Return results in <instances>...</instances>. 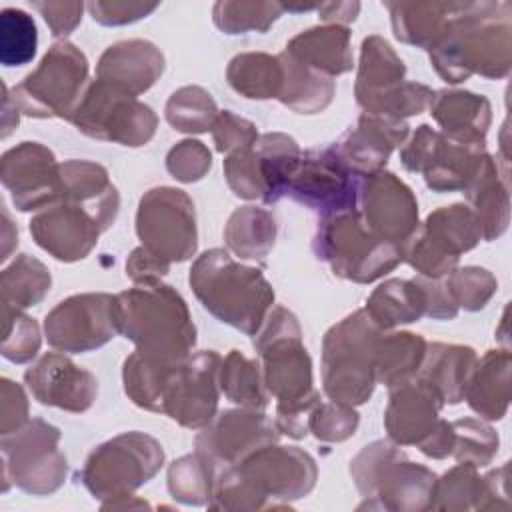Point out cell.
<instances>
[{
  "label": "cell",
  "instance_id": "cell-1",
  "mask_svg": "<svg viewBox=\"0 0 512 512\" xmlns=\"http://www.w3.org/2000/svg\"><path fill=\"white\" fill-rule=\"evenodd\" d=\"M512 4L456 2L446 32L428 50L438 76L448 84L472 74L504 78L512 62Z\"/></svg>",
  "mask_w": 512,
  "mask_h": 512
},
{
  "label": "cell",
  "instance_id": "cell-2",
  "mask_svg": "<svg viewBox=\"0 0 512 512\" xmlns=\"http://www.w3.org/2000/svg\"><path fill=\"white\" fill-rule=\"evenodd\" d=\"M318 478L314 458L296 446L264 444L216 474L210 508L264 510L288 506L312 492Z\"/></svg>",
  "mask_w": 512,
  "mask_h": 512
},
{
  "label": "cell",
  "instance_id": "cell-3",
  "mask_svg": "<svg viewBox=\"0 0 512 512\" xmlns=\"http://www.w3.org/2000/svg\"><path fill=\"white\" fill-rule=\"evenodd\" d=\"M116 332L136 344V352L178 364L192 354L196 326L184 298L168 284H136L114 296Z\"/></svg>",
  "mask_w": 512,
  "mask_h": 512
},
{
  "label": "cell",
  "instance_id": "cell-4",
  "mask_svg": "<svg viewBox=\"0 0 512 512\" xmlns=\"http://www.w3.org/2000/svg\"><path fill=\"white\" fill-rule=\"evenodd\" d=\"M188 282L214 318L248 336L260 330L274 302L266 276L258 268L236 262L222 248L200 254L190 268Z\"/></svg>",
  "mask_w": 512,
  "mask_h": 512
},
{
  "label": "cell",
  "instance_id": "cell-5",
  "mask_svg": "<svg viewBox=\"0 0 512 512\" xmlns=\"http://www.w3.org/2000/svg\"><path fill=\"white\" fill-rule=\"evenodd\" d=\"M352 480L366 498L358 508L428 510L436 474L406 458L392 442L376 440L364 446L350 462Z\"/></svg>",
  "mask_w": 512,
  "mask_h": 512
},
{
  "label": "cell",
  "instance_id": "cell-6",
  "mask_svg": "<svg viewBox=\"0 0 512 512\" xmlns=\"http://www.w3.org/2000/svg\"><path fill=\"white\" fill-rule=\"evenodd\" d=\"M384 330L364 308L334 324L322 340V388L330 400L364 404L376 386V344Z\"/></svg>",
  "mask_w": 512,
  "mask_h": 512
},
{
  "label": "cell",
  "instance_id": "cell-7",
  "mask_svg": "<svg viewBox=\"0 0 512 512\" xmlns=\"http://www.w3.org/2000/svg\"><path fill=\"white\" fill-rule=\"evenodd\" d=\"M312 248L334 276L356 284L374 282L404 260L402 246L374 236L362 224L356 208L322 216Z\"/></svg>",
  "mask_w": 512,
  "mask_h": 512
},
{
  "label": "cell",
  "instance_id": "cell-8",
  "mask_svg": "<svg viewBox=\"0 0 512 512\" xmlns=\"http://www.w3.org/2000/svg\"><path fill=\"white\" fill-rule=\"evenodd\" d=\"M254 348L262 358L264 386L278 406L320 396L312 386V360L302 344L300 324L288 308H270L254 334Z\"/></svg>",
  "mask_w": 512,
  "mask_h": 512
},
{
  "label": "cell",
  "instance_id": "cell-9",
  "mask_svg": "<svg viewBox=\"0 0 512 512\" xmlns=\"http://www.w3.org/2000/svg\"><path fill=\"white\" fill-rule=\"evenodd\" d=\"M86 80L88 60L84 52L72 42L60 40L12 88V100L26 116L70 120L86 90Z\"/></svg>",
  "mask_w": 512,
  "mask_h": 512
},
{
  "label": "cell",
  "instance_id": "cell-10",
  "mask_svg": "<svg viewBox=\"0 0 512 512\" xmlns=\"http://www.w3.org/2000/svg\"><path fill=\"white\" fill-rule=\"evenodd\" d=\"M162 462L164 450L160 442L132 430L94 448L78 478L94 498L116 500L132 496L134 490L154 478Z\"/></svg>",
  "mask_w": 512,
  "mask_h": 512
},
{
  "label": "cell",
  "instance_id": "cell-11",
  "mask_svg": "<svg viewBox=\"0 0 512 512\" xmlns=\"http://www.w3.org/2000/svg\"><path fill=\"white\" fill-rule=\"evenodd\" d=\"M60 430L42 418H32L18 430L2 434V476L8 490V480L20 490L44 496L56 492L68 472L66 456L58 450Z\"/></svg>",
  "mask_w": 512,
  "mask_h": 512
},
{
  "label": "cell",
  "instance_id": "cell-12",
  "mask_svg": "<svg viewBox=\"0 0 512 512\" xmlns=\"http://www.w3.org/2000/svg\"><path fill=\"white\" fill-rule=\"evenodd\" d=\"M70 122L90 138L132 148L150 142L158 126L148 104L98 78L86 86Z\"/></svg>",
  "mask_w": 512,
  "mask_h": 512
},
{
  "label": "cell",
  "instance_id": "cell-13",
  "mask_svg": "<svg viewBox=\"0 0 512 512\" xmlns=\"http://www.w3.org/2000/svg\"><path fill=\"white\" fill-rule=\"evenodd\" d=\"M482 240L478 222L466 204H450L430 212L424 224L402 244L404 260L422 276L440 280L448 276L460 254Z\"/></svg>",
  "mask_w": 512,
  "mask_h": 512
},
{
  "label": "cell",
  "instance_id": "cell-14",
  "mask_svg": "<svg viewBox=\"0 0 512 512\" xmlns=\"http://www.w3.org/2000/svg\"><path fill=\"white\" fill-rule=\"evenodd\" d=\"M136 234L144 248L166 262H184L198 246L194 202L184 190L160 186L138 204Z\"/></svg>",
  "mask_w": 512,
  "mask_h": 512
},
{
  "label": "cell",
  "instance_id": "cell-15",
  "mask_svg": "<svg viewBox=\"0 0 512 512\" xmlns=\"http://www.w3.org/2000/svg\"><path fill=\"white\" fill-rule=\"evenodd\" d=\"M486 144L462 142L420 124L400 148L402 166L408 172L424 174V182L434 192L464 190L476 174Z\"/></svg>",
  "mask_w": 512,
  "mask_h": 512
},
{
  "label": "cell",
  "instance_id": "cell-16",
  "mask_svg": "<svg viewBox=\"0 0 512 512\" xmlns=\"http://www.w3.org/2000/svg\"><path fill=\"white\" fill-rule=\"evenodd\" d=\"M222 356L200 350L182 360L168 376L160 412L190 430H202L218 408V372Z\"/></svg>",
  "mask_w": 512,
  "mask_h": 512
},
{
  "label": "cell",
  "instance_id": "cell-17",
  "mask_svg": "<svg viewBox=\"0 0 512 512\" xmlns=\"http://www.w3.org/2000/svg\"><path fill=\"white\" fill-rule=\"evenodd\" d=\"M44 334L60 352H90L114 338V296L106 292L74 294L58 302L44 320Z\"/></svg>",
  "mask_w": 512,
  "mask_h": 512
},
{
  "label": "cell",
  "instance_id": "cell-18",
  "mask_svg": "<svg viewBox=\"0 0 512 512\" xmlns=\"http://www.w3.org/2000/svg\"><path fill=\"white\" fill-rule=\"evenodd\" d=\"M356 194L358 176L342 164L332 146L300 152L286 190V196L322 216L354 210Z\"/></svg>",
  "mask_w": 512,
  "mask_h": 512
},
{
  "label": "cell",
  "instance_id": "cell-19",
  "mask_svg": "<svg viewBox=\"0 0 512 512\" xmlns=\"http://www.w3.org/2000/svg\"><path fill=\"white\" fill-rule=\"evenodd\" d=\"M356 212L374 236L400 246L418 228V200L414 192L388 170L358 178Z\"/></svg>",
  "mask_w": 512,
  "mask_h": 512
},
{
  "label": "cell",
  "instance_id": "cell-20",
  "mask_svg": "<svg viewBox=\"0 0 512 512\" xmlns=\"http://www.w3.org/2000/svg\"><path fill=\"white\" fill-rule=\"evenodd\" d=\"M58 168L54 154L40 142H20L0 160V180L16 210H42L58 198Z\"/></svg>",
  "mask_w": 512,
  "mask_h": 512
},
{
  "label": "cell",
  "instance_id": "cell-21",
  "mask_svg": "<svg viewBox=\"0 0 512 512\" xmlns=\"http://www.w3.org/2000/svg\"><path fill=\"white\" fill-rule=\"evenodd\" d=\"M102 232L104 226L92 212L66 200H54L30 220L34 242L60 262L86 258Z\"/></svg>",
  "mask_w": 512,
  "mask_h": 512
},
{
  "label": "cell",
  "instance_id": "cell-22",
  "mask_svg": "<svg viewBox=\"0 0 512 512\" xmlns=\"http://www.w3.org/2000/svg\"><path fill=\"white\" fill-rule=\"evenodd\" d=\"M280 432L262 412L238 408L226 410L212 418L202 432L196 434V450L214 464L232 466L252 450L278 442Z\"/></svg>",
  "mask_w": 512,
  "mask_h": 512
},
{
  "label": "cell",
  "instance_id": "cell-23",
  "mask_svg": "<svg viewBox=\"0 0 512 512\" xmlns=\"http://www.w3.org/2000/svg\"><path fill=\"white\" fill-rule=\"evenodd\" d=\"M26 386L44 406L86 412L98 396V380L62 352L42 354L26 372Z\"/></svg>",
  "mask_w": 512,
  "mask_h": 512
},
{
  "label": "cell",
  "instance_id": "cell-24",
  "mask_svg": "<svg viewBox=\"0 0 512 512\" xmlns=\"http://www.w3.org/2000/svg\"><path fill=\"white\" fill-rule=\"evenodd\" d=\"M406 138L408 124L404 120L362 112L358 124L344 132L332 148L342 164L360 178L384 170L392 150Z\"/></svg>",
  "mask_w": 512,
  "mask_h": 512
},
{
  "label": "cell",
  "instance_id": "cell-25",
  "mask_svg": "<svg viewBox=\"0 0 512 512\" xmlns=\"http://www.w3.org/2000/svg\"><path fill=\"white\" fill-rule=\"evenodd\" d=\"M444 402L430 384L418 376L390 388L384 428L394 444H420L438 424Z\"/></svg>",
  "mask_w": 512,
  "mask_h": 512
},
{
  "label": "cell",
  "instance_id": "cell-26",
  "mask_svg": "<svg viewBox=\"0 0 512 512\" xmlns=\"http://www.w3.org/2000/svg\"><path fill=\"white\" fill-rule=\"evenodd\" d=\"M166 60L160 48L148 40H122L108 46L98 64L96 78L118 90L138 96L146 92L164 72Z\"/></svg>",
  "mask_w": 512,
  "mask_h": 512
},
{
  "label": "cell",
  "instance_id": "cell-27",
  "mask_svg": "<svg viewBox=\"0 0 512 512\" xmlns=\"http://www.w3.org/2000/svg\"><path fill=\"white\" fill-rule=\"evenodd\" d=\"M84 206L108 230L120 208V194L108 170L90 160H66L58 168V198Z\"/></svg>",
  "mask_w": 512,
  "mask_h": 512
},
{
  "label": "cell",
  "instance_id": "cell-28",
  "mask_svg": "<svg viewBox=\"0 0 512 512\" xmlns=\"http://www.w3.org/2000/svg\"><path fill=\"white\" fill-rule=\"evenodd\" d=\"M430 114L450 138L474 144H486V132L492 120L490 102L466 90H438L430 100Z\"/></svg>",
  "mask_w": 512,
  "mask_h": 512
},
{
  "label": "cell",
  "instance_id": "cell-29",
  "mask_svg": "<svg viewBox=\"0 0 512 512\" xmlns=\"http://www.w3.org/2000/svg\"><path fill=\"white\" fill-rule=\"evenodd\" d=\"M300 64L328 76H340L352 70L350 30L340 24H324L296 34L284 48Z\"/></svg>",
  "mask_w": 512,
  "mask_h": 512
},
{
  "label": "cell",
  "instance_id": "cell-30",
  "mask_svg": "<svg viewBox=\"0 0 512 512\" xmlns=\"http://www.w3.org/2000/svg\"><path fill=\"white\" fill-rule=\"evenodd\" d=\"M468 200V208L472 210L480 236L484 242H492L502 236L508 228L510 216V198L508 186L500 180L496 160L486 152L476 174L462 190Z\"/></svg>",
  "mask_w": 512,
  "mask_h": 512
},
{
  "label": "cell",
  "instance_id": "cell-31",
  "mask_svg": "<svg viewBox=\"0 0 512 512\" xmlns=\"http://www.w3.org/2000/svg\"><path fill=\"white\" fill-rule=\"evenodd\" d=\"M406 66L394 48L382 36H368L360 46V64L354 84V96L364 112H370L374 104L404 82Z\"/></svg>",
  "mask_w": 512,
  "mask_h": 512
},
{
  "label": "cell",
  "instance_id": "cell-32",
  "mask_svg": "<svg viewBox=\"0 0 512 512\" xmlns=\"http://www.w3.org/2000/svg\"><path fill=\"white\" fill-rule=\"evenodd\" d=\"M510 364L512 358L508 350H488L476 360L464 400L480 418H504L510 404Z\"/></svg>",
  "mask_w": 512,
  "mask_h": 512
},
{
  "label": "cell",
  "instance_id": "cell-33",
  "mask_svg": "<svg viewBox=\"0 0 512 512\" xmlns=\"http://www.w3.org/2000/svg\"><path fill=\"white\" fill-rule=\"evenodd\" d=\"M478 356L470 346L432 342L426 346L418 378L434 388L444 404L464 400L466 384Z\"/></svg>",
  "mask_w": 512,
  "mask_h": 512
},
{
  "label": "cell",
  "instance_id": "cell-34",
  "mask_svg": "<svg viewBox=\"0 0 512 512\" xmlns=\"http://www.w3.org/2000/svg\"><path fill=\"white\" fill-rule=\"evenodd\" d=\"M394 36L412 46L430 50L446 32L456 2H386Z\"/></svg>",
  "mask_w": 512,
  "mask_h": 512
},
{
  "label": "cell",
  "instance_id": "cell-35",
  "mask_svg": "<svg viewBox=\"0 0 512 512\" xmlns=\"http://www.w3.org/2000/svg\"><path fill=\"white\" fill-rule=\"evenodd\" d=\"M368 316L374 324L382 330L396 328L400 324L418 322L426 316V292L420 282L416 280H402L390 278L382 282L366 300Z\"/></svg>",
  "mask_w": 512,
  "mask_h": 512
},
{
  "label": "cell",
  "instance_id": "cell-36",
  "mask_svg": "<svg viewBox=\"0 0 512 512\" xmlns=\"http://www.w3.org/2000/svg\"><path fill=\"white\" fill-rule=\"evenodd\" d=\"M258 174L264 186L262 202L272 204L286 196L290 178L300 160V148L296 140L282 132H266L260 134L252 146Z\"/></svg>",
  "mask_w": 512,
  "mask_h": 512
},
{
  "label": "cell",
  "instance_id": "cell-37",
  "mask_svg": "<svg viewBox=\"0 0 512 512\" xmlns=\"http://www.w3.org/2000/svg\"><path fill=\"white\" fill-rule=\"evenodd\" d=\"M282 62V88L278 100L298 114H318L322 112L334 96L336 82L292 56L284 50L278 54Z\"/></svg>",
  "mask_w": 512,
  "mask_h": 512
},
{
  "label": "cell",
  "instance_id": "cell-38",
  "mask_svg": "<svg viewBox=\"0 0 512 512\" xmlns=\"http://www.w3.org/2000/svg\"><path fill=\"white\" fill-rule=\"evenodd\" d=\"M428 342L414 332L380 334L376 344L374 374L376 384L394 388L414 378L422 366Z\"/></svg>",
  "mask_w": 512,
  "mask_h": 512
},
{
  "label": "cell",
  "instance_id": "cell-39",
  "mask_svg": "<svg viewBox=\"0 0 512 512\" xmlns=\"http://www.w3.org/2000/svg\"><path fill=\"white\" fill-rule=\"evenodd\" d=\"M276 240V220L274 216L256 206L236 208L226 226L224 242L232 254L246 260L264 258Z\"/></svg>",
  "mask_w": 512,
  "mask_h": 512
},
{
  "label": "cell",
  "instance_id": "cell-40",
  "mask_svg": "<svg viewBox=\"0 0 512 512\" xmlns=\"http://www.w3.org/2000/svg\"><path fill=\"white\" fill-rule=\"evenodd\" d=\"M52 284L48 268L30 254H18L0 274L2 312H22L44 300Z\"/></svg>",
  "mask_w": 512,
  "mask_h": 512
},
{
  "label": "cell",
  "instance_id": "cell-41",
  "mask_svg": "<svg viewBox=\"0 0 512 512\" xmlns=\"http://www.w3.org/2000/svg\"><path fill=\"white\" fill-rule=\"evenodd\" d=\"M228 84L252 100L278 98L282 88V62L280 56L266 52L236 54L226 68Z\"/></svg>",
  "mask_w": 512,
  "mask_h": 512
},
{
  "label": "cell",
  "instance_id": "cell-42",
  "mask_svg": "<svg viewBox=\"0 0 512 512\" xmlns=\"http://www.w3.org/2000/svg\"><path fill=\"white\" fill-rule=\"evenodd\" d=\"M218 384L224 396L240 408L262 412L268 406V390L262 366L238 350H230L220 362Z\"/></svg>",
  "mask_w": 512,
  "mask_h": 512
},
{
  "label": "cell",
  "instance_id": "cell-43",
  "mask_svg": "<svg viewBox=\"0 0 512 512\" xmlns=\"http://www.w3.org/2000/svg\"><path fill=\"white\" fill-rule=\"evenodd\" d=\"M216 482V464L202 452L186 454L168 466V492L188 506L210 504Z\"/></svg>",
  "mask_w": 512,
  "mask_h": 512
},
{
  "label": "cell",
  "instance_id": "cell-44",
  "mask_svg": "<svg viewBox=\"0 0 512 512\" xmlns=\"http://www.w3.org/2000/svg\"><path fill=\"white\" fill-rule=\"evenodd\" d=\"M178 364L154 362L134 350L124 360V368H122L126 396L144 410L160 412V402H162L168 376Z\"/></svg>",
  "mask_w": 512,
  "mask_h": 512
},
{
  "label": "cell",
  "instance_id": "cell-45",
  "mask_svg": "<svg viewBox=\"0 0 512 512\" xmlns=\"http://www.w3.org/2000/svg\"><path fill=\"white\" fill-rule=\"evenodd\" d=\"M168 124L184 134L208 132L218 116V108L210 92L200 86H182L166 102Z\"/></svg>",
  "mask_w": 512,
  "mask_h": 512
},
{
  "label": "cell",
  "instance_id": "cell-46",
  "mask_svg": "<svg viewBox=\"0 0 512 512\" xmlns=\"http://www.w3.org/2000/svg\"><path fill=\"white\" fill-rule=\"evenodd\" d=\"M480 496L482 476H478V468L458 462V466L436 478L428 510H478Z\"/></svg>",
  "mask_w": 512,
  "mask_h": 512
},
{
  "label": "cell",
  "instance_id": "cell-47",
  "mask_svg": "<svg viewBox=\"0 0 512 512\" xmlns=\"http://www.w3.org/2000/svg\"><path fill=\"white\" fill-rule=\"evenodd\" d=\"M38 30L32 16L20 8L0 12V62L6 68L28 64L36 56Z\"/></svg>",
  "mask_w": 512,
  "mask_h": 512
},
{
  "label": "cell",
  "instance_id": "cell-48",
  "mask_svg": "<svg viewBox=\"0 0 512 512\" xmlns=\"http://www.w3.org/2000/svg\"><path fill=\"white\" fill-rule=\"evenodd\" d=\"M282 12L280 2H216L212 20L224 34L266 32Z\"/></svg>",
  "mask_w": 512,
  "mask_h": 512
},
{
  "label": "cell",
  "instance_id": "cell-49",
  "mask_svg": "<svg viewBox=\"0 0 512 512\" xmlns=\"http://www.w3.org/2000/svg\"><path fill=\"white\" fill-rule=\"evenodd\" d=\"M452 424L454 448L452 454L456 462L472 464L476 468L488 466L498 452V434L492 426L476 418H458Z\"/></svg>",
  "mask_w": 512,
  "mask_h": 512
},
{
  "label": "cell",
  "instance_id": "cell-50",
  "mask_svg": "<svg viewBox=\"0 0 512 512\" xmlns=\"http://www.w3.org/2000/svg\"><path fill=\"white\" fill-rule=\"evenodd\" d=\"M442 284L454 306L468 312L482 310L498 290V280L494 274L480 266L454 268L448 276H444Z\"/></svg>",
  "mask_w": 512,
  "mask_h": 512
},
{
  "label": "cell",
  "instance_id": "cell-51",
  "mask_svg": "<svg viewBox=\"0 0 512 512\" xmlns=\"http://www.w3.org/2000/svg\"><path fill=\"white\" fill-rule=\"evenodd\" d=\"M2 320V356L14 364L30 362L42 344L36 320L24 312H2Z\"/></svg>",
  "mask_w": 512,
  "mask_h": 512
},
{
  "label": "cell",
  "instance_id": "cell-52",
  "mask_svg": "<svg viewBox=\"0 0 512 512\" xmlns=\"http://www.w3.org/2000/svg\"><path fill=\"white\" fill-rule=\"evenodd\" d=\"M358 412L344 402H318L310 414L308 430L322 442H344L358 428Z\"/></svg>",
  "mask_w": 512,
  "mask_h": 512
},
{
  "label": "cell",
  "instance_id": "cell-53",
  "mask_svg": "<svg viewBox=\"0 0 512 512\" xmlns=\"http://www.w3.org/2000/svg\"><path fill=\"white\" fill-rule=\"evenodd\" d=\"M434 92L418 82H400L394 86L390 92H386L370 112L366 114H380V116H390V118H400L404 120L406 116L422 114L432 100Z\"/></svg>",
  "mask_w": 512,
  "mask_h": 512
},
{
  "label": "cell",
  "instance_id": "cell-54",
  "mask_svg": "<svg viewBox=\"0 0 512 512\" xmlns=\"http://www.w3.org/2000/svg\"><path fill=\"white\" fill-rule=\"evenodd\" d=\"M212 166V154L200 140H182L170 148L166 156V170L178 182H198Z\"/></svg>",
  "mask_w": 512,
  "mask_h": 512
},
{
  "label": "cell",
  "instance_id": "cell-55",
  "mask_svg": "<svg viewBox=\"0 0 512 512\" xmlns=\"http://www.w3.org/2000/svg\"><path fill=\"white\" fill-rule=\"evenodd\" d=\"M210 130H212V138H214L216 150L220 154H224V152L230 154L234 150L248 148L260 136L256 126L250 120L240 118V116L232 114L230 110L218 112V116H216V120H214Z\"/></svg>",
  "mask_w": 512,
  "mask_h": 512
},
{
  "label": "cell",
  "instance_id": "cell-56",
  "mask_svg": "<svg viewBox=\"0 0 512 512\" xmlns=\"http://www.w3.org/2000/svg\"><path fill=\"white\" fill-rule=\"evenodd\" d=\"M28 422V398L24 388L10 380H0V436L10 434Z\"/></svg>",
  "mask_w": 512,
  "mask_h": 512
},
{
  "label": "cell",
  "instance_id": "cell-57",
  "mask_svg": "<svg viewBox=\"0 0 512 512\" xmlns=\"http://www.w3.org/2000/svg\"><path fill=\"white\" fill-rule=\"evenodd\" d=\"M158 8V2H90L88 10L94 22L102 26H122L146 18Z\"/></svg>",
  "mask_w": 512,
  "mask_h": 512
},
{
  "label": "cell",
  "instance_id": "cell-58",
  "mask_svg": "<svg viewBox=\"0 0 512 512\" xmlns=\"http://www.w3.org/2000/svg\"><path fill=\"white\" fill-rule=\"evenodd\" d=\"M32 8L42 14L54 38L70 34L80 24L84 12L82 2H32Z\"/></svg>",
  "mask_w": 512,
  "mask_h": 512
},
{
  "label": "cell",
  "instance_id": "cell-59",
  "mask_svg": "<svg viewBox=\"0 0 512 512\" xmlns=\"http://www.w3.org/2000/svg\"><path fill=\"white\" fill-rule=\"evenodd\" d=\"M170 270V262L158 258L148 248L138 246L126 260V276L134 284H154Z\"/></svg>",
  "mask_w": 512,
  "mask_h": 512
},
{
  "label": "cell",
  "instance_id": "cell-60",
  "mask_svg": "<svg viewBox=\"0 0 512 512\" xmlns=\"http://www.w3.org/2000/svg\"><path fill=\"white\" fill-rule=\"evenodd\" d=\"M506 472H508V464L482 476V496H480L478 510L510 508V502L506 498Z\"/></svg>",
  "mask_w": 512,
  "mask_h": 512
},
{
  "label": "cell",
  "instance_id": "cell-61",
  "mask_svg": "<svg viewBox=\"0 0 512 512\" xmlns=\"http://www.w3.org/2000/svg\"><path fill=\"white\" fill-rule=\"evenodd\" d=\"M420 452L430 456V458H436V460H442V458H448L452 454V448H454V430H452V424L448 420H438L436 428L418 444Z\"/></svg>",
  "mask_w": 512,
  "mask_h": 512
},
{
  "label": "cell",
  "instance_id": "cell-62",
  "mask_svg": "<svg viewBox=\"0 0 512 512\" xmlns=\"http://www.w3.org/2000/svg\"><path fill=\"white\" fill-rule=\"evenodd\" d=\"M316 10L326 24L346 26L348 22L356 20L360 12V4L358 2H322L318 4Z\"/></svg>",
  "mask_w": 512,
  "mask_h": 512
},
{
  "label": "cell",
  "instance_id": "cell-63",
  "mask_svg": "<svg viewBox=\"0 0 512 512\" xmlns=\"http://www.w3.org/2000/svg\"><path fill=\"white\" fill-rule=\"evenodd\" d=\"M20 122V110L14 104L8 86L2 84V138H6Z\"/></svg>",
  "mask_w": 512,
  "mask_h": 512
},
{
  "label": "cell",
  "instance_id": "cell-64",
  "mask_svg": "<svg viewBox=\"0 0 512 512\" xmlns=\"http://www.w3.org/2000/svg\"><path fill=\"white\" fill-rule=\"evenodd\" d=\"M2 218H4V226H2V260H8L10 250L14 244H18V230L10 234V230H14L10 216L6 210H2Z\"/></svg>",
  "mask_w": 512,
  "mask_h": 512
}]
</instances>
